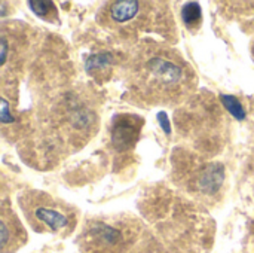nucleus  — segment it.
Listing matches in <instances>:
<instances>
[{
    "label": "nucleus",
    "mask_w": 254,
    "mask_h": 253,
    "mask_svg": "<svg viewBox=\"0 0 254 253\" xmlns=\"http://www.w3.org/2000/svg\"><path fill=\"white\" fill-rule=\"evenodd\" d=\"M19 207L28 225L40 234H70L76 224V212L63 200L42 191H25L19 195Z\"/></svg>",
    "instance_id": "2"
},
{
    "label": "nucleus",
    "mask_w": 254,
    "mask_h": 253,
    "mask_svg": "<svg viewBox=\"0 0 254 253\" xmlns=\"http://www.w3.org/2000/svg\"><path fill=\"white\" fill-rule=\"evenodd\" d=\"M30 9L40 18L43 19H57V7L52 1H46V0H30L28 1Z\"/></svg>",
    "instance_id": "10"
},
{
    "label": "nucleus",
    "mask_w": 254,
    "mask_h": 253,
    "mask_svg": "<svg viewBox=\"0 0 254 253\" xmlns=\"http://www.w3.org/2000/svg\"><path fill=\"white\" fill-rule=\"evenodd\" d=\"M141 253H180L179 251H174V249H168L167 246H162V245H149L146 249H143Z\"/></svg>",
    "instance_id": "12"
},
{
    "label": "nucleus",
    "mask_w": 254,
    "mask_h": 253,
    "mask_svg": "<svg viewBox=\"0 0 254 253\" xmlns=\"http://www.w3.org/2000/svg\"><path fill=\"white\" fill-rule=\"evenodd\" d=\"M112 64L113 60L110 54H97V55H91L86 60V70L94 78H98L101 75H106L107 70L112 69Z\"/></svg>",
    "instance_id": "8"
},
{
    "label": "nucleus",
    "mask_w": 254,
    "mask_h": 253,
    "mask_svg": "<svg viewBox=\"0 0 254 253\" xmlns=\"http://www.w3.org/2000/svg\"><path fill=\"white\" fill-rule=\"evenodd\" d=\"M129 84L140 98L152 104H167L183 98L193 88L195 78L179 52L153 45L135 55Z\"/></svg>",
    "instance_id": "1"
},
{
    "label": "nucleus",
    "mask_w": 254,
    "mask_h": 253,
    "mask_svg": "<svg viewBox=\"0 0 254 253\" xmlns=\"http://www.w3.org/2000/svg\"><path fill=\"white\" fill-rule=\"evenodd\" d=\"M138 236V225L134 219L95 218L86 222L80 237L82 253H125Z\"/></svg>",
    "instance_id": "3"
},
{
    "label": "nucleus",
    "mask_w": 254,
    "mask_h": 253,
    "mask_svg": "<svg viewBox=\"0 0 254 253\" xmlns=\"http://www.w3.org/2000/svg\"><path fill=\"white\" fill-rule=\"evenodd\" d=\"M143 121L135 115H118L112 127V143L118 151H128L138 139Z\"/></svg>",
    "instance_id": "6"
},
{
    "label": "nucleus",
    "mask_w": 254,
    "mask_h": 253,
    "mask_svg": "<svg viewBox=\"0 0 254 253\" xmlns=\"http://www.w3.org/2000/svg\"><path fill=\"white\" fill-rule=\"evenodd\" d=\"M27 240L25 230L16 215L6 206L0 212V242L1 253H15Z\"/></svg>",
    "instance_id": "5"
},
{
    "label": "nucleus",
    "mask_w": 254,
    "mask_h": 253,
    "mask_svg": "<svg viewBox=\"0 0 254 253\" xmlns=\"http://www.w3.org/2000/svg\"><path fill=\"white\" fill-rule=\"evenodd\" d=\"M182 18H183V22L186 24V27L189 30L199 28V25L202 22V12H201L199 4L196 1L186 3L182 9Z\"/></svg>",
    "instance_id": "9"
},
{
    "label": "nucleus",
    "mask_w": 254,
    "mask_h": 253,
    "mask_svg": "<svg viewBox=\"0 0 254 253\" xmlns=\"http://www.w3.org/2000/svg\"><path fill=\"white\" fill-rule=\"evenodd\" d=\"M147 3L135 1V0H122V1H112L107 4L104 19L110 27H137L146 24L144 21L138 19L140 13L146 10Z\"/></svg>",
    "instance_id": "4"
},
{
    "label": "nucleus",
    "mask_w": 254,
    "mask_h": 253,
    "mask_svg": "<svg viewBox=\"0 0 254 253\" xmlns=\"http://www.w3.org/2000/svg\"><path fill=\"white\" fill-rule=\"evenodd\" d=\"M222 101L225 104V107L229 110V113H232L237 119H244L246 118V110L243 107V104L232 95H222Z\"/></svg>",
    "instance_id": "11"
},
{
    "label": "nucleus",
    "mask_w": 254,
    "mask_h": 253,
    "mask_svg": "<svg viewBox=\"0 0 254 253\" xmlns=\"http://www.w3.org/2000/svg\"><path fill=\"white\" fill-rule=\"evenodd\" d=\"M225 169L222 164H205L196 169L192 180V189H198L202 195H214L223 185Z\"/></svg>",
    "instance_id": "7"
}]
</instances>
